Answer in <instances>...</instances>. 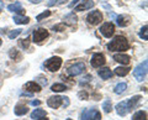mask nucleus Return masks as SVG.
Segmentation results:
<instances>
[{"instance_id":"obj_1","label":"nucleus","mask_w":148,"mask_h":120,"mask_svg":"<svg viewBox=\"0 0 148 120\" xmlns=\"http://www.w3.org/2000/svg\"><path fill=\"white\" fill-rule=\"evenodd\" d=\"M140 99H141V95H135V97H132V98H130L128 100L120 101L116 107H115V109H116V112L120 117H125L128 112H131V110L136 107L137 103L140 101Z\"/></svg>"},{"instance_id":"obj_2","label":"nucleus","mask_w":148,"mask_h":120,"mask_svg":"<svg viewBox=\"0 0 148 120\" xmlns=\"http://www.w3.org/2000/svg\"><path fill=\"white\" fill-rule=\"evenodd\" d=\"M130 48V43L125 36H116L112 41L108 43V50L114 51V52H125Z\"/></svg>"},{"instance_id":"obj_3","label":"nucleus","mask_w":148,"mask_h":120,"mask_svg":"<svg viewBox=\"0 0 148 120\" xmlns=\"http://www.w3.org/2000/svg\"><path fill=\"white\" fill-rule=\"evenodd\" d=\"M147 66H148V62L143 61L133 70V76H135V78L138 82H142L147 77Z\"/></svg>"},{"instance_id":"obj_4","label":"nucleus","mask_w":148,"mask_h":120,"mask_svg":"<svg viewBox=\"0 0 148 120\" xmlns=\"http://www.w3.org/2000/svg\"><path fill=\"white\" fill-rule=\"evenodd\" d=\"M62 66V58L58 57V56H54V57H51L48 58L47 61L45 62V67L47 68L49 72H56L58 71Z\"/></svg>"},{"instance_id":"obj_5","label":"nucleus","mask_w":148,"mask_h":120,"mask_svg":"<svg viewBox=\"0 0 148 120\" xmlns=\"http://www.w3.org/2000/svg\"><path fill=\"white\" fill-rule=\"evenodd\" d=\"M84 71H85V63L78 62V63L72 64V66L67 70V73H68L69 76L74 77V76H79V74H82V73L84 72Z\"/></svg>"},{"instance_id":"obj_6","label":"nucleus","mask_w":148,"mask_h":120,"mask_svg":"<svg viewBox=\"0 0 148 120\" xmlns=\"http://www.w3.org/2000/svg\"><path fill=\"white\" fill-rule=\"evenodd\" d=\"M82 120H101V114L96 109H86L82 114Z\"/></svg>"},{"instance_id":"obj_7","label":"nucleus","mask_w":148,"mask_h":120,"mask_svg":"<svg viewBox=\"0 0 148 120\" xmlns=\"http://www.w3.org/2000/svg\"><path fill=\"white\" fill-rule=\"evenodd\" d=\"M86 21H88V24H90V25H98L103 21V14L99 10L91 11L89 15L86 16Z\"/></svg>"},{"instance_id":"obj_8","label":"nucleus","mask_w":148,"mask_h":120,"mask_svg":"<svg viewBox=\"0 0 148 120\" xmlns=\"http://www.w3.org/2000/svg\"><path fill=\"white\" fill-rule=\"evenodd\" d=\"M100 32H101V35L104 36V37H112V35H114V32H115V26L112 22H104L103 25H101L100 27Z\"/></svg>"},{"instance_id":"obj_9","label":"nucleus","mask_w":148,"mask_h":120,"mask_svg":"<svg viewBox=\"0 0 148 120\" xmlns=\"http://www.w3.org/2000/svg\"><path fill=\"white\" fill-rule=\"evenodd\" d=\"M48 37V31L46 30V29H38V30H36L34 31V35H32V41L34 42H37V43H40V42H42L43 40H46Z\"/></svg>"},{"instance_id":"obj_10","label":"nucleus","mask_w":148,"mask_h":120,"mask_svg":"<svg viewBox=\"0 0 148 120\" xmlns=\"http://www.w3.org/2000/svg\"><path fill=\"white\" fill-rule=\"evenodd\" d=\"M105 62H106V59H105V56L103 53H94L92 54V57H91V59H90L91 66L95 67V68L104 66Z\"/></svg>"},{"instance_id":"obj_11","label":"nucleus","mask_w":148,"mask_h":120,"mask_svg":"<svg viewBox=\"0 0 148 120\" xmlns=\"http://www.w3.org/2000/svg\"><path fill=\"white\" fill-rule=\"evenodd\" d=\"M62 103H63V98L59 97V95L51 97V98H48V100H47L48 107H51L52 109H58L62 105Z\"/></svg>"},{"instance_id":"obj_12","label":"nucleus","mask_w":148,"mask_h":120,"mask_svg":"<svg viewBox=\"0 0 148 120\" xmlns=\"http://www.w3.org/2000/svg\"><path fill=\"white\" fill-rule=\"evenodd\" d=\"M25 90H27L29 93H38L41 92V86L37 84L35 81H30L25 84Z\"/></svg>"},{"instance_id":"obj_13","label":"nucleus","mask_w":148,"mask_h":120,"mask_svg":"<svg viewBox=\"0 0 148 120\" xmlns=\"http://www.w3.org/2000/svg\"><path fill=\"white\" fill-rule=\"evenodd\" d=\"M116 22L119 26L121 27H126L131 24V16L130 15H119L116 17Z\"/></svg>"},{"instance_id":"obj_14","label":"nucleus","mask_w":148,"mask_h":120,"mask_svg":"<svg viewBox=\"0 0 148 120\" xmlns=\"http://www.w3.org/2000/svg\"><path fill=\"white\" fill-rule=\"evenodd\" d=\"M92 6H94V1H92V0H84L80 5H78V6L74 8V10H75V11L89 10V9H91Z\"/></svg>"},{"instance_id":"obj_15","label":"nucleus","mask_w":148,"mask_h":120,"mask_svg":"<svg viewBox=\"0 0 148 120\" xmlns=\"http://www.w3.org/2000/svg\"><path fill=\"white\" fill-rule=\"evenodd\" d=\"M114 59L121 64H128L130 61H131V57L128 54H123V53H117V54H114Z\"/></svg>"},{"instance_id":"obj_16","label":"nucleus","mask_w":148,"mask_h":120,"mask_svg":"<svg viewBox=\"0 0 148 120\" xmlns=\"http://www.w3.org/2000/svg\"><path fill=\"white\" fill-rule=\"evenodd\" d=\"M8 10L11 12H17V14H20V15H22V14L25 12V10L21 6V3H18V1H16L15 4H10V5L8 6Z\"/></svg>"},{"instance_id":"obj_17","label":"nucleus","mask_w":148,"mask_h":120,"mask_svg":"<svg viewBox=\"0 0 148 120\" xmlns=\"http://www.w3.org/2000/svg\"><path fill=\"white\" fill-rule=\"evenodd\" d=\"M77 21H78V17L74 12H69L63 17V22H66L67 25H74L77 24Z\"/></svg>"},{"instance_id":"obj_18","label":"nucleus","mask_w":148,"mask_h":120,"mask_svg":"<svg viewBox=\"0 0 148 120\" xmlns=\"http://www.w3.org/2000/svg\"><path fill=\"white\" fill-rule=\"evenodd\" d=\"M98 74H99L100 78H103V79H109V78H111L114 76V73H112V71H111L110 68L105 67V68H103V70H100L98 72Z\"/></svg>"},{"instance_id":"obj_19","label":"nucleus","mask_w":148,"mask_h":120,"mask_svg":"<svg viewBox=\"0 0 148 120\" xmlns=\"http://www.w3.org/2000/svg\"><path fill=\"white\" fill-rule=\"evenodd\" d=\"M12 20L15 24L18 25H25V24H29L30 22V17L29 16H21V15H15L12 17Z\"/></svg>"},{"instance_id":"obj_20","label":"nucleus","mask_w":148,"mask_h":120,"mask_svg":"<svg viewBox=\"0 0 148 120\" xmlns=\"http://www.w3.org/2000/svg\"><path fill=\"white\" fill-rule=\"evenodd\" d=\"M130 71H131V68L130 67H117V68H115V74L119 76V77H125V76H127Z\"/></svg>"},{"instance_id":"obj_21","label":"nucleus","mask_w":148,"mask_h":120,"mask_svg":"<svg viewBox=\"0 0 148 120\" xmlns=\"http://www.w3.org/2000/svg\"><path fill=\"white\" fill-rule=\"evenodd\" d=\"M27 112H29V109H27L26 105H21V104L16 105L15 109H14V113H15V115H17V117L25 115V114H27Z\"/></svg>"},{"instance_id":"obj_22","label":"nucleus","mask_w":148,"mask_h":120,"mask_svg":"<svg viewBox=\"0 0 148 120\" xmlns=\"http://www.w3.org/2000/svg\"><path fill=\"white\" fill-rule=\"evenodd\" d=\"M47 115V113L45 112L43 109H35L34 112H32V114H31V119H40V118H43V117H46Z\"/></svg>"},{"instance_id":"obj_23","label":"nucleus","mask_w":148,"mask_h":120,"mask_svg":"<svg viewBox=\"0 0 148 120\" xmlns=\"http://www.w3.org/2000/svg\"><path fill=\"white\" fill-rule=\"evenodd\" d=\"M132 120H147V112H145V110H140V112L135 113L133 117H132Z\"/></svg>"},{"instance_id":"obj_24","label":"nucleus","mask_w":148,"mask_h":120,"mask_svg":"<svg viewBox=\"0 0 148 120\" xmlns=\"http://www.w3.org/2000/svg\"><path fill=\"white\" fill-rule=\"evenodd\" d=\"M126 88H127V84H126L125 82H122V83H119V84L115 87V88H114V92H115L116 94H122L123 92L126 90Z\"/></svg>"},{"instance_id":"obj_25","label":"nucleus","mask_w":148,"mask_h":120,"mask_svg":"<svg viewBox=\"0 0 148 120\" xmlns=\"http://www.w3.org/2000/svg\"><path fill=\"white\" fill-rule=\"evenodd\" d=\"M51 89H52L53 92H64L67 88L64 84H61V83H54V84L51 87Z\"/></svg>"},{"instance_id":"obj_26","label":"nucleus","mask_w":148,"mask_h":120,"mask_svg":"<svg viewBox=\"0 0 148 120\" xmlns=\"http://www.w3.org/2000/svg\"><path fill=\"white\" fill-rule=\"evenodd\" d=\"M103 109L105 113H110L112 110V104H111V100L110 99H106L104 103H103Z\"/></svg>"},{"instance_id":"obj_27","label":"nucleus","mask_w":148,"mask_h":120,"mask_svg":"<svg viewBox=\"0 0 148 120\" xmlns=\"http://www.w3.org/2000/svg\"><path fill=\"white\" fill-rule=\"evenodd\" d=\"M9 54H10V57L12 59H16V61H20V58H21V54L18 53V51L16 48H11L10 52H9Z\"/></svg>"},{"instance_id":"obj_28","label":"nucleus","mask_w":148,"mask_h":120,"mask_svg":"<svg viewBox=\"0 0 148 120\" xmlns=\"http://www.w3.org/2000/svg\"><path fill=\"white\" fill-rule=\"evenodd\" d=\"M49 15H51V11H49V10H46V11H43V12H41L40 15H37V16H36V20H37V21H42L43 19L48 17Z\"/></svg>"},{"instance_id":"obj_29","label":"nucleus","mask_w":148,"mask_h":120,"mask_svg":"<svg viewBox=\"0 0 148 120\" xmlns=\"http://www.w3.org/2000/svg\"><path fill=\"white\" fill-rule=\"evenodd\" d=\"M22 32V30L21 29H16V30H12V31H10L9 32V39H11V40H14V39H16L18 35H20Z\"/></svg>"},{"instance_id":"obj_30","label":"nucleus","mask_w":148,"mask_h":120,"mask_svg":"<svg viewBox=\"0 0 148 120\" xmlns=\"http://www.w3.org/2000/svg\"><path fill=\"white\" fill-rule=\"evenodd\" d=\"M67 0H49V1L47 3L48 6H57V5H62V4H64Z\"/></svg>"},{"instance_id":"obj_31","label":"nucleus","mask_w":148,"mask_h":120,"mask_svg":"<svg viewBox=\"0 0 148 120\" xmlns=\"http://www.w3.org/2000/svg\"><path fill=\"white\" fill-rule=\"evenodd\" d=\"M147 29H148V27H147V25H145V26H143L142 27V29H141V31H140V37L142 39V40H148V35H147Z\"/></svg>"},{"instance_id":"obj_32","label":"nucleus","mask_w":148,"mask_h":120,"mask_svg":"<svg viewBox=\"0 0 148 120\" xmlns=\"http://www.w3.org/2000/svg\"><path fill=\"white\" fill-rule=\"evenodd\" d=\"M18 45H20V47H22V48H29V46H30V39L26 37L24 40H20Z\"/></svg>"},{"instance_id":"obj_33","label":"nucleus","mask_w":148,"mask_h":120,"mask_svg":"<svg viewBox=\"0 0 148 120\" xmlns=\"http://www.w3.org/2000/svg\"><path fill=\"white\" fill-rule=\"evenodd\" d=\"M52 30H53V31H57V32H59V31H64V30H66V25H64V24L54 25V26L52 27Z\"/></svg>"},{"instance_id":"obj_34","label":"nucleus","mask_w":148,"mask_h":120,"mask_svg":"<svg viewBox=\"0 0 148 120\" xmlns=\"http://www.w3.org/2000/svg\"><path fill=\"white\" fill-rule=\"evenodd\" d=\"M78 97H79L80 99H88V97H89V95H88L86 92H79V94H78Z\"/></svg>"},{"instance_id":"obj_35","label":"nucleus","mask_w":148,"mask_h":120,"mask_svg":"<svg viewBox=\"0 0 148 120\" xmlns=\"http://www.w3.org/2000/svg\"><path fill=\"white\" fill-rule=\"evenodd\" d=\"M79 1H80V0H73V1H72L71 4H69V5H68V6H69V8H73V6H75V5H77V4H78V3H79Z\"/></svg>"},{"instance_id":"obj_36","label":"nucleus","mask_w":148,"mask_h":120,"mask_svg":"<svg viewBox=\"0 0 148 120\" xmlns=\"http://www.w3.org/2000/svg\"><path fill=\"white\" fill-rule=\"evenodd\" d=\"M41 101L40 100H32L31 101V105H34V107H37V105H40Z\"/></svg>"},{"instance_id":"obj_37","label":"nucleus","mask_w":148,"mask_h":120,"mask_svg":"<svg viewBox=\"0 0 148 120\" xmlns=\"http://www.w3.org/2000/svg\"><path fill=\"white\" fill-rule=\"evenodd\" d=\"M63 100L66 101V103H64V107H67V105L69 104V98H67V97H64V98H63Z\"/></svg>"},{"instance_id":"obj_38","label":"nucleus","mask_w":148,"mask_h":120,"mask_svg":"<svg viewBox=\"0 0 148 120\" xmlns=\"http://www.w3.org/2000/svg\"><path fill=\"white\" fill-rule=\"evenodd\" d=\"M30 3H34V4H38V3H41L42 0H29Z\"/></svg>"},{"instance_id":"obj_39","label":"nucleus","mask_w":148,"mask_h":120,"mask_svg":"<svg viewBox=\"0 0 148 120\" xmlns=\"http://www.w3.org/2000/svg\"><path fill=\"white\" fill-rule=\"evenodd\" d=\"M4 8V3L1 1V0H0V10H1V9Z\"/></svg>"},{"instance_id":"obj_40","label":"nucleus","mask_w":148,"mask_h":120,"mask_svg":"<svg viewBox=\"0 0 148 120\" xmlns=\"http://www.w3.org/2000/svg\"><path fill=\"white\" fill-rule=\"evenodd\" d=\"M36 120H48V119L46 117H43V118H40V119H36Z\"/></svg>"},{"instance_id":"obj_41","label":"nucleus","mask_w":148,"mask_h":120,"mask_svg":"<svg viewBox=\"0 0 148 120\" xmlns=\"http://www.w3.org/2000/svg\"><path fill=\"white\" fill-rule=\"evenodd\" d=\"M1 43H3V41H1V40H0V46H1Z\"/></svg>"},{"instance_id":"obj_42","label":"nucleus","mask_w":148,"mask_h":120,"mask_svg":"<svg viewBox=\"0 0 148 120\" xmlns=\"http://www.w3.org/2000/svg\"><path fill=\"white\" fill-rule=\"evenodd\" d=\"M67 120H71V119H67Z\"/></svg>"}]
</instances>
